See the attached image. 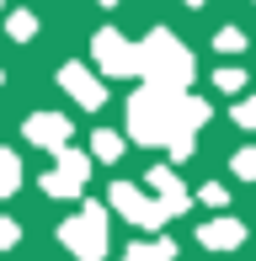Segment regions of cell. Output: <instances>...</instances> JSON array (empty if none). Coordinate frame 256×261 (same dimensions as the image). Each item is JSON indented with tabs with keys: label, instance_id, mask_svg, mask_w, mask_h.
<instances>
[{
	"label": "cell",
	"instance_id": "277c9868",
	"mask_svg": "<svg viewBox=\"0 0 256 261\" xmlns=\"http://www.w3.org/2000/svg\"><path fill=\"white\" fill-rule=\"evenodd\" d=\"M112 208H118V213H128L134 224H144V229H160V219H166V208H160V203H144V197H139L128 181H118V187H112Z\"/></svg>",
	"mask_w": 256,
	"mask_h": 261
},
{
	"label": "cell",
	"instance_id": "e0dca14e",
	"mask_svg": "<svg viewBox=\"0 0 256 261\" xmlns=\"http://www.w3.org/2000/svg\"><path fill=\"white\" fill-rule=\"evenodd\" d=\"M11 32H16V38H32V16H11Z\"/></svg>",
	"mask_w": 256,
	"mask_h": 261
},
{
	"label": "cell",
	"instance_id": "8fae6325",
	"mask_svg": "<svg viewBox=\"0 0 256 261\" xmlns=\"http://www.w3.org/2000/svg\"><path fill=\"white\" fill-rule=\"evenodd\" d=\"M16 155H6V149H0V197H6V192H16Z\"/></svg>",
	"mask_w": 256,
	"mask_h": 261
},
{
	"label": "cell",
	"instance_id": "9a60e30c",
	"mask_svg": "<svg viewBox=\"0 0 256 261\" xmlns=\"http://www.w3.org/2000/svg\"><path fill=\"white\" fill-rule=\"evenodd\" d=\"M240 80H246L240 69H219V75H214V86H219V91H240Z\"/></svg>",
	"mask_w": 256,
	"mask_h": 261
},
{
	"label": "cell",
	"instance_id": "9c48e42d",
	"mask_svg": "<svg viewBox=\"0 0 256 261\" xmlns=\"http://www.w3.org/2000/svg\"><path fill=\"white\" fill-rule=\"evenodd\" d=\"M27 139H32V144H48V149H64V139H69V123H64V117H32V123H27Z\"/></svg>",
	"mask_w": 256,
	"mask_h": 261
},
{
	"label": "cell",
	"instance_id": "ac0fdd59",
	"mask_svg": "<svg viewBox=\"0 0 256 261\" xmlns=\"http://www.w3.org/2000/svg\"><path fill=\"white\" fill-rule=\"evenodd\" d=\"M0 245H16V224H0Z\"/></svg>",
	"mask_w": 256,
	"mask_h": 261
},
{
	"label": "cell",
	"instance_id": "52a82bcc",
	"mask_svg": "<svg viewBox=\"0 0 256 261\" xmlns=\"http://www.w3.org/2000/svg\"><path fill=\"white\" fill-rule=\"evenodd\" d=\"M197 240H203L208 251H235V245L246 240V224H235V219H214V224H203V229H197Z\"/></svg>",
	"mask_w": 256,
	"mask_h": 261
},
{
	"label": "cell",
	"instance_id": "3957f363",
	"mask_svg": "<svg viewBox=\"0 0 256 261\" xmlns=\"http://www.w3.org/2000/svg\"><path fill=\"white\" fill-rule=\"evenodd\" d=\"M96 59L107 75H139V43H128L123 32H96Z\"/></svg>",
	"mask_w": 256,
	"mask_h": 261
},
{
	"label": "cell",
	"instance_id": "ba28073f",
	"mask_svg": "<svg viewBox=\"0 0 256 261\" xmlns=\"http://www.w3.org/2000/svg\"><path fill=\"white\" fill-rule=\"evenodd\" d=\"M149 187L160 192V208H166V213H187V203H192V197H187V187H182L176 176L166 171V165H160V171H149Z\"/></svg>",
	"mask_w": 256,
	"mask_h": 261
},
{
	"label": "cell",
	"instance_id": "ffe728a7",
	"mask_svg": "<svg viewBox=\"0 0 256 261\" xmlns=\"http://www.w3.org/2000/svg\"><path fill=\"white\" fill-rule=\"evenodd\" d=\"M101 6H112V0H101Z\"/></svg>",
	"mask_w": 256,
	"mask_h": 261
},
{
	"label": "cell",
	"instance_id": "2e32d148",
	"mask_svg": "<svg viewBox=\"0 0 256 261\" xmlns=\"http://www.w3.org/2000/svg\"><path fill=\"white\" fill-rule=\"evenodd\" d=\"M219 48H224V54H235V48H246V38L229 27V32H219Z\"/></svg>",
	"mask_w": 256,
	"mask_h": 261
},
{
	"label": "cell",
	"instance_id": "4fadbf2b",
	"mask_svg": "<svg viewBox=\"0 0 256 261\" xmlns=\"http://www.w3.org/2000/svg\"><path fill=\"white\" fill-rule=\"evenodd\" d=\"M235 176L240 181H256V149H240L235 155Z\"/></svg>",
	"mask_w": 256,
	"mask_h": 261
},
{
	"label": "cell",
	"instance_id": "8992f818",
	"mask_svg": "<svg viewBox=\"0 0 256 261\" xmlns=\"http://www.w3.org/2000/svg\"><path fill=\"white\" fill-rule=\"evenodd\" d=\"M64 91H69V96H75L80 107H101V101H107V91H101V80L96 75H86V69H80V64H64Z\"/></svg>",
	"mask_w": 256,
	"mask_h": 261
},
{
	"label": "cell",
	"instance_id": "6da1fadb",
	"mask_svg": "<svg viewBox=\"0 0 256 261\" xmlns=\"http://www.w3.org/2000/svg\"><path fill=\"white\" fill-rule=\"evenodd\" d=\"M139 75H149V86H176L182 91L192 80V54L171 32H149L139 43Z\"/></svg>",
	"mask_w": 256,
	"mask_h": 261
},
{
	"label": "cell",
	"instance_id": "5bb4252c",
	"mask_svg": "<svg viewBox=\"0 0 256 261\" xmlns=\"http://www.w3.org/2000/svg\"><path fill=\"white\" fill-rule=\"evenodd\" d=\"M235 123L240 128H256V96H246V101L235 107Z\"/></svg>",
	"mask_w": 256,
	"mask_h": 261
},
{
	"label": "cell",
	"instance_id": "30bf717a",
	"mask_svg": "<svg viewBox=\"0 0 256 261\" xmlns=\"http://www.w3.org/2000/svg\"><path fill=\"white\" fill-rule=\"evenodd\" d=\"M123 261H176V245L171 240H149V245H134Z\"/></svg>",
	"mask_w": 256,
	"mask_h": 261
},
{
	"label": "cell",
	"instance_id": "7c38bea8",
	"mask_svg": "<svg viewBox=\"0 0 256 261\" xmlns=\"http://www.w3.org/2000/svg\"><path fill=\"white\" fill-rule=\"evenodd\" d=\"M91 149H96V160H118V155H123V139H118V134H96V144H91Z\"/></svg>",
	"mask_w": 256,
	"mask_h": 261
},
{
	"label": "cell",
	"instance_id": "d6986e66",
	"mask_svg": "<svg viewBox=\"0 0 256 261\" xmlns=\"http://www.w3.org/2000/svg\"><path fill=\"white\" fill-rule=\"evenodd\" d=\"M192 6H203V0H192Z\"/></svg>",
	"mask_w": 256,
	"mask_h": 261
},
{
	"label": "cell",
	"instance_id": "5b68a950",
	"mask_svg": "<svg viewBox=\"0 0 256 261\" xmlns=\"http://www.w3.org/2000/svg\"><path fill=\"white\" fill-rule=\"evenodd\" d=\"M86 187V155L80 149H59V171L48 176V192L54 197H75Z\"/></svg>",
	"mask_w": 256,
	"mask_h": 261
},
{
	"label": "cell",
	"instance_id": "7a4b0ae2",
	"mask_svg": "<svg viewBox=\"0 0 256 261\" xmlns=\"http://www.w3.org/2000/svg\"><path fill=\"white\" fill-rule=\"evenodd\" d=\"M64 245L80 261H101V256H107V213L86 203V213H75V219L64 224Z\"/></svg>",
	"mask_w": 256,
	"mask_h": 261
}]
</instances>
